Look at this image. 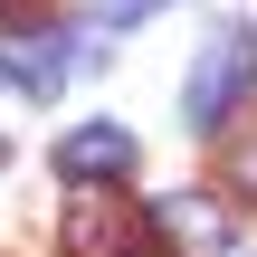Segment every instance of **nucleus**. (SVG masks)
Segmentation results:
<instances>
[{
	"instance_id": "20e7f679",
	"label": "nucleus",
	"mask_w": 257,
	"mask_h": 257,
	"mask_svg": "<svg viewBox=\"0 0 257 257\" xmlns=\"http://www.w3.org/2000/svg\"><path fill=\"white\" fill-rule=\"evenodd\" d=\"M76 67H105V48H86L76 29H0V76L19 95H57Z\"/></svg>"
},
{
	"instance_id": "423d86ee",
	"label": "nucleus",
	"mask_w": 257,
	"mask_h": 257,
	"mask_svg": "<svg viewBox=\"0 0 257 257\" xmlns=\"http://www.w3.org/2000/svg\"><path fill=\"white\" fill-rule=\"evenodd\" d=\"M162 0H95V29H143Z\"/></svg>"
},
{
	"instance_id": "f03ea898",
	"label": "nucleus",
	"mask_w": 257,
	"mask_h": 257,
	"mask_svg": "<svg viewBox=\"0 0 257 257\" xmlns=\"http://www.w3.org/2000/svg\"><path fill=\"white\" fill-rule=\"evenodd\" d=\"M143 219H153V248L162 257H238V219H229L219 191H162Z\"/></svg>"
},
{
	"instance_id": "1a4fd4ad",
	"label": "nucleus",
	"mask_w": 257,
	"mask_h": 257,
	"mask_svg": "<svg viewBox=\"0 0 257 257\" xmlns=\"http://www.w3.org/2000/svg\"><path fill=\"white\" fill-rule=\"evenodd\" d=\"M248 29H257V0H248Z\"/></svg>"
},
{
	"instance_id": "0eeeda50",
	"label": "nucleus",
	"mask_w": 257,
	"mask_h": 257,
	"mask_svg": "<svg viewBox=\"0 0 257 257\" xmlns=\"http://www.w3.org/2000/svg\"><path fill=\"white\" fill-rule=\"evenodd\" d=\"M238 191H257V143H248V153H238Z\"/></svg>"
},
{
	"instance_id": "39448f33",
	"label": "nucleus",
	"mask_w": 257,
	"mask_h": 257,
	"mask_svg": "<svg viewBox=\"0 0 257 257\" xmlns=\"http://www.w3.org/2000/svg\"><path fill=\"white\" fill-rule=\"evenodd\" d=\"M57 172H67V181H124V172H134V134L95 114V124H76V134L57 143Z\"/></svg>"
},
{
	"instance_id": "7ed1b4c3",
	"label": "nucleus",
	"mask_w": 257,
	"mask_h": 257,
	"mask_svg": "<svg viewBox=\"0 0 257 257\" xmlns=\"http://www.w3.org/2000/svg\"><path fill=\"white\" fill-rule=\"evenodd\" d=\"M57 238H67V257H153V219H143L134 200H114L105 181H95V191L76 181V200H67V229H57Z\"/></svg>"
},
{
	"instance_id": "f257e3e1",
	"label": "nucleus",
	"mask_w": 257,
	"mask_h": 257,
	"mask_svg": "<svg viewBox=\"0 0 257 257\" xmlns=\"http://www.w3.org/2000/svg\"><path fill=\"white\" fill-rule=\"evenodd\" d=\"M248 86H257V38L219 29V38L200 48V67L181 76V124H191V134H219V124L248 105Z\"/></svg>"
},
{
	"instance_id": "6e6552de",
	"label": "nucleus",
	"mask_w": 257,
	"mask_h": 257,
	"mask_svg": "<svg viewBox=\"0 0 257 257\" xmlns=\"http://www.w3.org/2000/svg\"><path fill=\"white\" fill-rule=\"evenodd\" d=\"M0 172H10V143H0Z\"/></svg>"
}]
</instances>
